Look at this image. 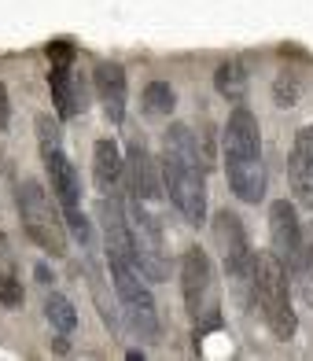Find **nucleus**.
I'll list each match as a JSON object with an SVG mask.
<instances>
[{"mask_svg":"<svg viewBox=\"0 0 313 361\" xmlns=\"http://www.w3.org/2000/svg\"><path fill=\"white\" fill-rule=\"evenodd\" d=\"M247 85H251V74L240 59H225L218 71H214V89H218L228 104H243L247 100Z\"/></svg>","mask_w":313,"mask_h":361,"instance_id":"16","label":"nucleus"},{"mask_svg":"<svg viewBox=\"0 0 313 361\" xmlns=\"http://www.w3.org/2000/svg\"><path fill=\"white\" fill-rule=\"evenodd\" d=\"M288 180H291L295 203H299L302 210H313V126H302L291 140Z\"/></svg>","mask_w":313,"mask_h":361,"instance_id":"12","label":"nucleus"},{"mask_svg":"<svg viewBox=\"0 0 313 361\" xmlns=\"http://www.w3.org/2000/svg\"><path fill=\"white\" fill-rule=\"evenodd\" d=\"M309 276H313V255H309Z\"/></svg>","mask_w":313,"mask_h":361,"instance_id":"23","label":"nucleus"},{"mask_svg":"<svg viewBox=\"0 0 313 361\" xmlns=\"http://www.w3.org/2000/svg\"><path fill=\"white\" fill-rule=\"evenodd\" d=\"M44 317H48V324H52L59 336H70L78 328V310H74V302L67 299V295H59V291H52L44 299Z\"/></svg>","mask_w":313,"mask_h":361,"instance_id":"18","label":"nucleus"},{"mask_svg":"<svg viewBox=\"0 0 313 361\" xmlns=\"http://www.w3.org/2000/svg\"><path fill=\"white\" fill-rule=\"evenodd\" d=\"M11 122V100H8V89H4V81H0V129H4Z\"/></svg>","mask_w":313,"mask_h":361,"instance_id":"22","label":"nucleus"},{"mask_svg":"<svg viewBox=\"0 0 313 361\" xmlns=\"http://www.w3.org/2000/svg\"><path fill=\"white\" fill-rule=\"evenodd\" d=\"M214 243L221 251V262H225V273L233 281V291L240 299H254V269H258V255L251 247V236L240 221V214L233 210H218L214 214Z\"/></svg>","mask_w":313,"mask_h":361,"instance_id":"6","label":"nucleus"},{"mask_svg":"<svg viewBox=\"0 0 313 361\" xmlns=\"http://www.w3.org/2000/svg\"><path fill=\"white\" fill-rule=\"evenodd\" d=\"M295 207L299 203H288V200H276L269 207V240H273L276 258L284 262V269L302 273L306 269V240H302V225H299Z\"/></svg>","mask_w":313,"mask_h":361,"instance_id":"10","label":"nucleus"},{"mask_svg":"<svg viewBox=\"0 0 313 361\" xmlns=\"http://www.w3.org/2000/svg\"><path fill=\"white\" fill-rule=\"evenodd\" d=\"M254 306L266 328L276 339H295L299 332V317L291 310V284H288V269L276 258V251H262L258 255V269H254Z\"/></svg>","mask_w":313,"mask_h":361,"instance_id":"3","label":"nucleus"},{"mask_svg":"<svg viewBox=\"0 0 313 361\" xmlns=\"http://www.w3.org/2000/svg\"><path fill=\"white\" fill-rule=\"evenodd\" d=\"M48 89H52V104H56L59 118H74V114L85 107V92L78 89V81H74V74H70V63H52Z\"/></svg>","mask_w":313,"mask_h":361,"instance_id":"15","label":"nucleus"},{"mask_svg":"<svg viewBox=\"0 0 313 361\" xmlns=\"http://www.w3.org/2000/svg\"><path fill=\"white\" fill-rule=\"evenodd\" d=\"M177 107V92L170 81H147L144 89V114H152V118H166V114Z\"/></svg>","mask_w":313,"mask_h":361,"instance_id":"19","label":"nucleus"},{"mask_svg":"<svg viewBox=\"0 0 313 361\" xmlns=\"http://www.w3.org/2000/svg\"><path fill=\"white\" fill-rule=\"evenodd\" d=\"M107 266H111V284L118 291L129 328L140 339H159V310L152 299V288L144 284V269L129 258H107Z\"/></svg>","mask_w":313,"mask_h":361,"instance_id":"7","label":"nucleus"},{"mask_svg":"<svg viewBox=\"0 0 313 361\" xmlns=\"http://www.w3.org/2000/svg\"><path fill=\"white\" fill-rule=\"evenodd\" d=\"M299 92H302L299 78H295V74H280L276 85H273V100H276V107H295V104H299Z\"/></svg>","mask_w":313,"mask_h":361,"instance_id":"20","label":"nucleus"},{"mask_svg":"<svg viewBox=\"0 0 313 361\" xmlns=\"http://www.w3.org/2000/svg\"><path fill=\"white\" fill-rule=\"evenodd\" d=\"M48 59L52 63H70L74 59V44L70 41H52L48 44Z\"/></svg>","mask_w":313,"mask_h":361,"instance_id":"21","label":"nucleus"},{"mask_svg":"<svg viewBox=\"0 0 313 361\" xmlns=\"http://www.w3.org/2000/svg\"><path fill=\"white\" fill-rule=\"evenodd\" d=\"M0 302L4 306H23V281H19V266H15V251L11 240L0 233Z\"/></svg>","mask_w":313,"mask_h":361,"instance_id":"17","label":"nucleus"},{"mask_svg":"<svg viewBox=\"0 0 313 361\" xmlns=\"http://www.w3.org/2000/svg\"><path fill=\"white\" fill-rule=\"evenodd\" d=\"M129 210V233H133V251H137V266L144 269L147 281H166L170 276V262H166V236L155 214L147 210L144 200L129 195L125 200Z\"/></svg>","mask_w":313,"mask_h":361,"instance_id":"9","label":"nucleus"},{"mask_svg":"<svg viewBox=\"0 0 313 361\" xmlns=\"http://www.w3.org/2000/svg\"><path fill=\"white\" fill-rule=\"evenodd\" d=\"M122 173H125V159L118 152V144L114 140H96L92 144V180H96V188H100L104 195L118 192Z\"/></svg>","mask_w":313,"mask_h":361,"instance_id":"14","label":"nucleus"},{"mask_svg":"<svg viewBox=\"0 0 313 361\" xmlns=\"http://www.w3.org/2000/svg\"><path fill=\"white\" fill-rule=\"evenodd\" d=\"M125 188L129 195H137V200L144 203H155L162 188V170L159 162L152 159V152H147V144L140 137L129 140V155H125Z\"/></svg>","mask_w":313,"mask_h":361,"instance_id":"11","label":"nucleus"},{"mask_svg":"<svg viewBox=\"0 0 313 361\" xmlns=\"http://www.w3.org/2000/svg\"><path fill=\"white\" fill-rule=\"evenodd\" d=\"M37 144H41L48 180H52V195L63 207V218L81 214V180H78L70 155L63 152V133H59V122L52 114H37Z\"/></svg>","mask_w":313,"mask_h":361,"instance_id":"8","label":"nucleus"},{"mask_svg":"<svg viewBox=\"0 0 313 361\" xmlns=\"http://www.w3.org/2000/svg\"><path fill=\"white\" fill-rule=\"evenodd\" d=\"M221 152H225V177L228 188L243 203H262L266 200V162H262V126L251 107L236 104L221 133Z\"/></svg>","mask_w":313,"mask_h":361,"instance_id":"2","label":"nucleus"},{"mask_svg":"<svg viewBox=\"0 0 313 361\" xmlns=\"http://www.w3.org/2000/svg\"><path fill=\"white\" fill-rule=\"evenodd\" d=\"M180 291H185V306L195 324V336L210 332V328H221L218 276H214L210 255L203 247H188L180 255Z\"/></svg>","mask_w":313,"mask_h":361,"instance_id":"5","label":"nucleus"},{"mask_svg":"<svg viewBox=\"0 0 313 361\" xmlns=\"http://www.w3.org/2000/svg\"><path fill=\"white\" fill-rule=\"evenodd\" d=\"M162 188H166L170 203L180 210V218L188 225H203L207 221V173H203V155L195 133L188 126H170L166 140H162Z\"/></svg>","mask_w":313,"mask_h":361,"instance_id":"1","label":"nucleus"},{"mask_svg":"<svg viewBox=\"0 0 313 361\" xmlns=\"http://www.w3.org/2000/svg\"><path fill=\"white\" fill-rule=\"evenodd\" d=\"M96 96L104 104V114L118 126L125 118V100H129V78L122 63H100L96 67Z\"/></svg>","mask_w":313,"mask_h":361,"instance_id":"13","label":"nucleus"},{"mask_svg":"<svg viewBox=\"0 0 313 361\" xmlns=\"http://www.w3.org/2000/svg\"><path fill=\"white\" fill-rule=\"evenodd\" d=\"M56 203L48 195V188L34 177H26L15 188V207H19L26 236L48 255H67V218H63V207H56Z\"/></svg>","mask_w":313,"mask_h":361,"instance_id":"4","label":"nucleus"}]
</instances>
